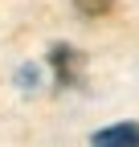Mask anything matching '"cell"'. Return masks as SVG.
I'll use <instances>...</instances> for the list:
<instances>
[{
	"mask_svg": "<svg viewBox=\"0 0 139 147\" xmlns=\"http://www.w3.org/2000/svg\"><path fill=\"white\" fill-rule=\"evenodd\" d=\"M49 65H53L57 86H65V90H78L82 78H86V57L74 45H65V41H57L53 49H49Z\"/></svg>",
	"mask_w": 139,
	"mask_h": 147,
	"instance_id": "obj_1",
	"label": "cell"
},
{
	"mask_svg": "<svg viewBox=\"0 0 139 147\" xmlns=\"http://www.w3.org/2000/svg\"><path fill=\"white\" fill-rule=\"evenodd\" d=\"M90 147H139V123H115L94 131Z\"/></svg>",
	"mask_w": 139,
	"mask_h": 147,
	"instance_id": "obj_2",
	"label": "cell"
},
{
	"mask_svg": "<svg viewBox=\"0 0 139 147\" xmlns=\"http://www.w3.org/2000/svg\"><path fill=\"white\" fill-rule=\"evenodd\" d=\"M74 8H78L82 16H90V21H98V16H107V12L115 8V0H74Z\"/></svg>",
	"mask_w": 139,
	"mask_h": 147,
	"instance_id": "obj_3",
	"label": "cell"
},
{
	"mask_svg": "<svg viewBox=\"0 0 139 147\" xmlns=\"http://www.w3.org/2000/svg\"><path fill=\"white\" fill-rule=\"evenodd\" d=\"M16 78H21V82H25V86H37V69H33V65H25V69H21V74H16Z\"/></svg>",
	"mask_w": 139,
	"mask_h": 147,
	"instance_id": "obj_4",
	"label": "cell"
}]
</instances>
